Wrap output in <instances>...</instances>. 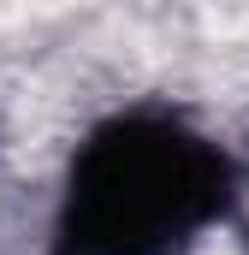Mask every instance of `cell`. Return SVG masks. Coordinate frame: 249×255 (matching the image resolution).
Returning <instances> with one entry per match:
<instances>
[{"instance_id":"obj_1","label":"cell","mask_w":249,"mask_h":255,"mask_svg":"<svg viewBox=\"0 0 249 255\" xmlns=\"http://www.w3.org/2000/svg\"><path fill=\"white\" fill-rule=\"evenodd\" d=\"M238 208V166L190 113L136 101L71 148L54 255H184Z\"/></svg>"}]
</instances>
